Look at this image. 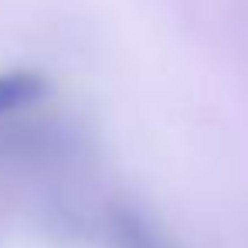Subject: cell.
Instances as JSON below:
<instances>
[{
    "label": "cell",
    "instance_id": "cell-1",
    "mask_svg": "<svg viewBox=\"0 0 248 248\" xmlns=\"http://www.w3.org/2000/svg\"><path fill=\"white\" fill-rule=\"evenodd\" d=\"M48 92L45 75L31 72V68H14V72H0V116H7L14 109H24L31 102H38Z\"/></svg>",
    "mask_w": 248,
    "mask_h": 248
}]
</instances>
